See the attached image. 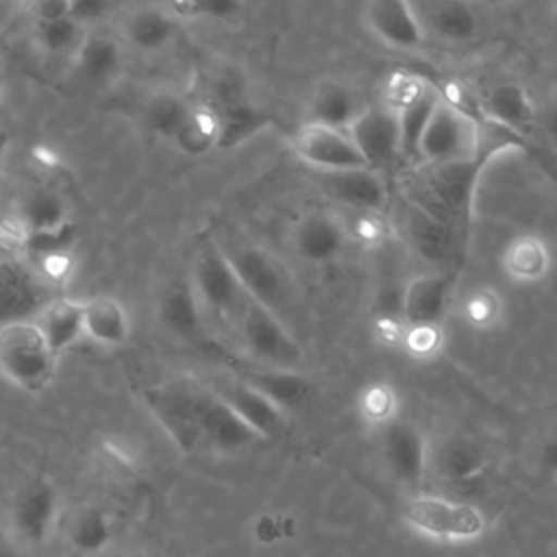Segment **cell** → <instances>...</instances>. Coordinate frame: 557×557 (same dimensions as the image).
Masks as SVG:
<instances>
[{"instance_id":"1","label":"cell","mask_w":557,"mask_h":557,"mask_svg":"<svg viewBox=\"0 0 557 557\" xmlns=\"http://www.w3.org/2000/svg\"><path fill=\"white\" fill-rule=\"evenodd\" d=\"M496 152L500 148L448 163H422L405 185V200L466 237L481 172Z\"/></svg>"},{"instance_id":"2","label":"cell","mask_w":557,"mask_h":557,"mask_svg":"<svg viewBox=\"0 0 557 557\" xmlns=\"http://www.w3.org/2000/svg\"><path fill=\"white\" fill-rule=\"evenodd\" d=\"M400 518L409 531L440 544H470L485 535L481 507L440 494H413L403 503Z\"/></svg>"},{"instance_id":"3","label":"cell","mask_w":557,"mask_h":557,"mask_svg":"<svg viewBox=\"0 0 557 557\" xmlns=\"http://www.w3.org/2000/svg\"><path fill=\"white\" fill-rule=\"evenodd\" d=\"M209 387L194 379H172L144 392V403L181 453L202 448L200 416Z\"/></svg>"},{"instance_id":"4","label":"cell","mask_w":557,"mask_h":557,"mask_svg":"<svg viewBox=\"0 0 557 557\" xmlns=\"http://www.w3.org/2000/svg\"><path fill=\"white\" fill-rule=\"evenodd\" d=\"M57 355L33 320L0 326V376L26 392H41L54 379Z\"/></svg>"},{"instance_id":"5","label":"cell","mask_w":557,"mask_h":557,"mask_svg":"<svg viewBox=\"0 0 557 557\" xmlns=\"http://www.w3.org/2000/svg\"><path fill=\"white\" fill-rule=\"evenodd\" d=\"M189 285L202 307L205 315L222 324H235L246 307V292L224 252L218 244H202L191 261Z\"/></svg>"},{"instance_id":"6","label":"cell","mask_w":557,"mask_h":557,"mask_svg":"<svg viewBox=\"0 0 557 557\" xmlns=\"http://www.w3.org/2000/svg\"><path fill=\"white\" fill-rule=\"evenodd\" d=\"M224 252L246 296L281 318V311H285L294 298V281L285 263L255 244L235 246Z\"/></svg>"},{"instance_id":"7","label":"cell","mask_w":557,"mask_h":557,"mask_svg":"<svg viewBox=\"0 0 557 557\" xmlns=\"http://www.w3.org/2000/svg\"><path fill=\"white\" fill-rule=\"evenodd\" d=\"M237 335L244 350L263 368L296 370L305 357L283 320L250 298L237 320Z\"/></svg>"},{"instance_id":"8","label":"cell","mask_w":557,"mask_h":557,"mask_svg":"<svg viewBox=\"0 0 557 557\" xmlns=\"http://www.w3.org/2000/svg\"><path fill=\"white\" fill-rule=\"evenodd\" d=\"M481 152L479 122L463 109L440 98L418 146L420 163H448Z\"/></svg>"},{"instance_id":"9","label":"cell","mask_w":557,"mask_h":557,"mask_svg":"<svg viewBox=\"0 0 557 557\" xmlns=\"http://www.w3.org/2000/svg\"><path fill=\"white\" fill-rule=\"evenodd\" d=\"M218 117L222 148H233L257 135L270 124V117L250 100L246 85L237 72H220L209 87L205 100Z\"/></svg>"},{"instance_id":"10","label":"cell","mask_w":557,"mask_h":557,"mask_svg":"<svg viewBox=\"0 0 557 557\" xmlns=\"http://www.w3.org/2000/svg\"><path fill=\"white\" fill-rule=\"evenodd\" d=\"M50 298L54 289L28 261L0 250V326L33 320Z\"/></svg>"},{"instance_id":"11","label":"cell","mask_w":557,"mask_h":557,"mask_svg":"<svg viewBox=\"0 0 557 557\" xmlns=\"http://www.w3.org/2000/svg\"><path fill=\"white\" fill-rule=\"evenodd\" d=\"M348 135L361 152L366 165L379 174L403 159L398 115L387 104H366V109L348 126Z\"/></svg>"},{"instance_id":"12","label":"cell","mask_w":557,"mask_h":557,"mask_svg":"<svg viewBox=\"0 0 557 557\" xmlns=\"http://www.w3.org/2000/svg\"><path fill=\"white\" fill-rule=\"evenodd\" d=\"M292 148L315 172H344L368 168L348 131L305 122L294 133Z\"/></svg>"},{"instance_id":"13","label":"cell","mask_w":557,"mask_h":557,"mask_svg":"<svg viewBox=\"0 0 557 557\" xmlns=\"http://www.w3.org/2000/svg\"><path fill=\"white\" fill-rule=\"evenodd\" d=\"M383 433V457L389 472L407 483L420 485L431 466V446L426 435L407 420H392L381 429Z\"/></svg>"},{"instance_id":"14","label":"cell","mask_w":557,"mask_h":557,"mask_svg":"<svg viewBox=\"0 0 557 557\" xmlns=\"http://www.w3.org/2000/svg\"><path fill=\"white\" fill-rule=\"evenodd\" d=\"M320 189L337 205L357 213H381L387 202V185L372 168H357L344 172H315Z\"/></svg>"},{"instance_id":"15","label":"cell","mask_w":557,"mask_h":557,"mask_svg":"<svg viewBox=\"0 0 557 557\" xmlns=\"http://www.w3.org/2000/svg\"><path fill=\"white\" fill-rule=\"evenodd\" d=\"M459 270L426 272L413 276L403 296L400 313L407 324H440L450 305Z\"/></svg>"},{"instance_id":"16","label":"cell","mask_w":557,"mask_h":557,"mask_svg":"<svg viewBox=\"0 0 557 557\" xmlns=\"http://www.w3.org/2000/svg\"><path fill=\"white\" fill-rule=\"evenodd\" d=\"M13 527L30 544H44L59 518L57 487L46 479L28 481L13 503Z\"/></svg>"},{"instance_id":"17","label":"cell","mask_w":557,"mask_h":557,"mask_svg":"<svg viewBox=\"0 0 557 557\" xmlns=\"http://www.w3.org/2000/svg\"><path fill=\"white\" fill-rule=\"evenodd\" d=\"M368 30L383 44L398 50H413L426 33L418 20L413 2L403 0H372L361 11Z\"/></svg>"},{"instance_id":"18","label":"cell","mask_w":557,"mask_h":557,"mask_svg":"<svg viewBox=\"0 0 557 557\" xmlns=\"http://www.w3.org/2000/svg\"><path fill=\"white\" fill-rule=\"evenodd\" d=\"M200 440L202 448L215 453H237L261 437L209 387L200 416Z\"/></svg>"},{"instance_id":"19","label":"cell","mask_w":557,"mask_h":557,"mask_svg":"<svg viewBox=\"0 0 557 557\" xmlns=\"http://www.w3.org/2000/svg\"><path fill=\"white\" fill-rule=\"evenodd\" d=\"M403 226L411 248L429 263L444 265L459 257L463 237L442 222L426 215L422 209L405 200L403 205Z\"/></svg>"},{"instance_id":"20","label":"cell","mask_w":557,"mask_h":557,"mask_svg":"<svg viewBox=\"0 0 557 557\" xmlns=\"http://www.w3.org/2000/svg\"><path fill=\"white\" fill-rule=\"evenodd\" d=\"M346 242L348 228L326 213L307 215L294 231V250L311 265H324L337 259L346 248Z\"/></svg>"},{"instance_id":"21","label":"cell","mask_w":557,"mask_h":557,"mask_svg":"<svg viewBox=\"0 0 557 557\" xmlns=\"http://www.w3.org/2000/svg\"><path fill=\"white\" fill-rule=\"evenodd\" d=\"M553 268V252L537 233H518L505 242L500 250L503 274L518 285L544 281Z\"/></svg>"},{"instance_id":"22","label":"cell","mask_w":557,"mask_h":557,"mask_svg":"<svg viewBox=\"0 0 557 557\" xmlns=\"http://www.w3.org/2000/svg\"><path fill=\"white\" fill-rule=\"evenodd\" d=\"M261 440L276 435L283 429L285 413L274 407L265 396L246 385L244 381H222L209 385Z\"/></svg>"},{"instance_id":"23","label":"cell","mask_w":557,"mask_h":557,"mask_svg":"<svg viewBox=\"0 0 557 557\" xmlns=\"http://www.w3.org/2000/svg\"><path fill=\"white\" fill-rule=\"evenodd\" d=\"M237 379L265 396L283 413L302 407L313 392V383L305 374L287 368L255 366L246 368Z\"/></svg>"},{"instance_id":"24","label":"cell","mask_w":557,"mask_h":557,"mask_svg":"<svg viewBox=\"0 0 557 557\" xmlns=\"http://www.w3.org/2000/svg\"><path fill=\"white\" fill-rule=\"evenodd\" d=\"M424 33L444 41H470L479 33V15L468 2L457 0H426L413 2Z\"/></svg>"},{"instance_id":"25","label":"cell","mask_w":557,"mask_h":557,"mask_svg":"<svg viewBox=\"0 0 557 557\" xmlns=\"http://www.w3.org/2000/svg\"><path fill=\"white\" fill-rule=\"evenodd\" d=\"M161 324L181 339L200 342L205 337V313L189 281L170 283L157 305Z\"/></svg>"},{"instance_id":"26","label":"cell","mask_w":557,"mask_h":557,"mask_svg":"<svg viewBox=\"0 0 557 557\" xmlns=\"http://www.w3.org/2000/svg\"><path fill=\"white\" fill-rule=\"evenodd\" d=\"M33 322L50 350L59 357L83 337V300L54 296L35 313Z\"/></svg>"},{"instance_id":"27","label":"cell","mask_w":557,"mask_h":557,"mask_svg":"<svg viewBox=\"0 0 557 557\" xmlns=\"http://www.w3.org/2000/svg\"><path fill=\"white\" fill-rule=\"evenodd\" d=\"M131 320L126 307L113 296H94L83 300V337L98 346H122L128 339Z\"/></svg>"},{"instance_id":"28","label":"cell","mask_w":557,"mask_h":557,"mask_svg":"<svg viewBox=\"0 0 557 557\" xmlns=\"http://www.w3.org/2000/svg\"><path fill=\"white\" fill-rule=\"evenodd\" d=\"M435 472L453 485H468L483 476L487 468L485 450L468 437H450L431 450Z\"/></svg>"},{"instance_id":"29","label":"cell","mask_w":557,"mask_h":557,"mask_svg":"<svg viewBox=\"0 0 557 557\" xmlns=\"http://www.w3.org/2000/svg\"><path fill=\"white\" fill-rule=\"evenodd\" d=\"M363 109L366 104L355 89L342 83H324L309 98L307 124L348 131Z\"/></svg>"},{"instance_id":"30","label":"cell","mask_w":557,"mask_h":557,"mask_svg":"<svg viewBox=\"0 0 557 557\" xmlns=\"http://www.w3.org/2000/svg\"><path fill=\"white\" fill-rule=\"evenodd\" d=\"M481 109L492 124L516 135L535 122V104L529 91L513 81L494 85L485 94Z\"/></svg>"},{"instance_id":"31","label":"cell","mask_w":557,"mask_h":557,"mask_svg":"<svg viewBox=\"0 0 557 557\" xmlns=\"http://www.w3.org/2000/svg\"><path fill=\"white\" fill-rule=\"evenodd\" d=\"M113 522L98 505H83L67 522V542L83 557L102 555L113 542Z\"/></svg>"},{"instance_id":"32","label":"cell","mask_w":557,"mask_h":557,"mask_svg":"<svg viewBox=\"0 0 557 557\" xmlns=\"http://www.w3.org/2000/svg\"><path fill=\"white\" fill-rule=\"evenodd\" d=\"M15 220L26 233L52 231L70 220L67 205L52 187H30L17 202Z\"/></svg>"},{"instance_id":"33","label":"cell","mask_w":557,"mask_h":557,"mask_svg":"<svg viewBox=\"0 0 557 557\" xmlns=\"http://www.w3.org/2000/svg\"><path fill=\"white\" fill-rule=\"evenodd\" d=\"M122 48L111 35L87 33L78 52L74 54V67L85 81L109 83L122 70Z\"/></svg>"},{"instance_id":"34","label":"cell","mask_w":557,"mask_h":557,"mask_svg":"<svg viewBox=\"0 0 557 557\" xmlns=\"http://www.w3.org/2000/svg\"><path fill=\"white\" fill-rule=\"evenodd\" d=\"M176 33V22L174 15L168 9H139L135 11L124 26L126 39L146 52H154L165 48Z\"/></svg>"},{"instance_id":"35","label":"cell","mask_w":557,"mask_h":557,"mask_svg":"<svg viewBox=\"0 0 557 557\" xmlns=\"http://www.w3.org/2000/svg\"><path fill=\"white\" fill-rule=\"evenodd\" d=\"M442 94L435 87H429L407 107L398 109V137H400V154L407 161H418V146L424 135V128L440 102Z\"/></svg>"},{"instance_id":"36","label":"cell","mask_w":557,"mask_h":557,"mask_svg":"<svg viewBox=\"0 0 557 557\" xmlns=\"http://www.w3.org/2000/svg\"><path fill=\"white\" fill-rule=\"evenodd\" d=\"M220 141V124L213 109L205 102L191 104L189 117L178 131L174 144L189 157L209 152Z\"/></svg>"},{"instance_id":"37","label":"cell","mask_w":557,"mask_h":557,"mask_svg":"<svg viewBox=\"0 0 557 557\" xmlns=\"http://www.w3.org/2000/svg\"><path fill=\"white\" fill-rule=\"evenodd\" d=\"M87 28L81 26L72 15L54 22H37L35 24V46L52 57H72L78 52L81 44L87 37Z\"/></svg>"},{"instance_id":"38","label":"cell","mask_w":557,"mask_h":557,"mask_svg":"<svg viewBox=\"0 0 557 557\" xmlns=\"http://www.w3.org/2000/svg\"><path fill=\"white\" fill-rule=\"evenodd\" d=\"M461 318L474 331H494L505 318V300L490 285L472 287L461 300Z\"/></svg>"},{"instance_id":"39","label":"cell","mask_w":557,"mask_h":557,"mask_svg":"<svg viewBox=\"0 0 557 557\" xmlns=\"http://www.w3.org/2000/svg\"><path fill=\"white\" fill-rule=\"evenodd\" d=\"M189 111H191V104L185 98L172 91H163L148 100L146 124L154 135L174 141L178 131L187 122Z\"/></svg>"},{"instance_id":"40","label":"cell","mask_w":557,"mask_h":557,"mask_svg":"<svg viewBox=\"0 0 557 557\" xmlns=\"http://www.w3.org/2000/svg\"><path fill=\"white\" fill-rule=\"evenodd\" d=\"M359 416L376 426H385L398 418V394L385 381H372L357 394Z\"/></svg>"},{"instance_id":"41","label":"cell","mask_w":557,"mask_h":557,"mask_svg":"<svg viewBox=\"0 0 557 557\" xmlns=\"http://www.w3.org/2000/svg\"><path fill=\"white\" fill-rule=\"evenodd\" d=\"M76 239V224L67 220L65 224L52 228V231H39V233H26L22 250L28 261L52 255V252H70L72 244Z\"/></svg>"},{"instance_id":"42","label":"cell","mask_w":557,"mask_h":557,"mask_svg":"<svg viewBox=\"0 0 557 557\" xmlns=\"http://www.w3.org/2000/svg\"><path fill=\"white\" fill-rule=\"evenodd\" d=\"M298 533L294 516L281 511H263L250 522V535L261 546H276L292 540Z\"/></svg>"},{"instance_id":"43","label":"cell","mask_w":557,"mask_h":557,"mask_svg":"<svg viewBox=\"0 0 557 557\" xmlns=\"http://www.w3.org/2000/svg\"><path fill=\"white\" fill-rule=\"evenodd\" d=\"M403 346L413 357H433L444 344V333L440 324H407L400 335Z\"/></svg>"},{"instance_id":"44","label":"cell","mask_w":557,"mask_h":557,"mask_svg":"<svg viewBox=\"0 0 557 557\" xmlns=\"http://www.w3.org/2000/svg\"><path fill=\"white\" fill-rule=\"evenodd\" d=\"M242 4L233 0H191V2H174L168 11L174 17H191V20H226L239 13Z\"/></svg>"},{"instance_id":"45","label":"cell","mask_w":557,"mask_h":557,"mask_svg":"<svg viewBox=\"0 0 557 557\" xmlns=\"http://www.w3.org/2000/svg\"><path fill=\"white\" fill-rule=\"evenodd\" d=\"M28 263L54 289L57 285L70 281L72 268H74V257H72V252H52V255L37 257V259H33Z\"/></svg>"},{"instance_id":"46","label":"cell","mask_w":557,"mask_h":557,"mask_svg":"<svg viewBox=\"0 0 557 557\" xmlns=\"http://www.w3.org/2000/svg\"><path fill=\"white\" fill-rule=\"evenodd\" d=\"M352 231L355 237L366 246H381L387 237V224L379 213H357Z\"/></svg>"},{"instance_id":"47","label":"cell","mask_w":557,"mask_h":557,"mask_svg":"<svg viewBox=\"0 0 557 557\" xmlns=\"http://www.w3.org/2000/svg\"><path fill=\"white\" fill-rule=\"evenodd\" d=\"M72 13V0H39L30 4V15L37 22H54L70 17Z\"/></svg>"},{"instance_id":"48","label":"cell","mask_w":557,"mask_h":557,"mask_svg":"<svg viewBox=\"0 0 557 557\" xmlns=\"http://www.w3.org/2000/svg\"><path fill=\"white\" fill-rule=\"evenodd\" d=\"M109 11V4L102 0H72V17L81 24V26H89L94 22H98L104 13Z\"/></svg>"},{"instance_id":"49","label":"cell","mask_w":557,"mask_h":557,"mask_svg":"<svg viewBox=\"0 0 557 557\" xmlns=\"http://www.w3.org/2000/svg\"><path fill=\"white\" fill-rule=\"evenodd\" d=\"M540 461H542V468H544L548 474L557 476V431L550 433V435L546 437V442L542 444Z\"/></svg>"},{"instance_id":"50","label":"cell","mask_w":557,"mask_h":557,"mask_svg":"<svg viewBox=\"0 0 557 557\" xmlns=\"http://www.w3.org/2000/svg\"><path fill=\"white\" fill-rule=\"evenodd\" d=\"M540 122H542L544 133H546L550 139L557 141V96L550 98V102L546 104V109H544Z\"/></svg>"},{"instance_id":"51","label":"cell","mask_w":557,"mask_h":557,"mask_svg":"<svg viewBox=\"0 0 557 557\" xmlns=\"http://www.w3.org/2000/svg\"><path fill=\"white\" fill-rule=\"evenodd\" d=\"M33 154H35L37 161H41V163H46V165H57V161H59V157L54 154V150H50V148H46V146H37V148L33 150Z\"/></svg>"},{"instance_id":"52","label":"cell","mask_w":557,"mask_h":557,"mask_svg":"<svg viewBox=\"0 0 557 557\" xmlns=\"http://www.w3.org/2000/svg\"><path fill=\"white\" fill-rule=\"evenodd\" d=\"M7 148H9V133L0 126V163H2V157H4Z\"/></svg>"},{"instance_id":"53","label":"cell","mask_w":557,"mask_h":557,"mask_svg":"<svg viewBox=\"0 0 557 557\" xmlns=\"http://www.w3.org/2000/svg\"><path fill=\"white\" fill-rule=\"evenodd\" d=\"M553 37H555V41H557V11H555V15H553Z\"/></svg>"},{"instance_id":"54","label":"cell","mask_w":557,"mask_h":557,"mask_svg":"<svg viewBox=\"0 0 557 557\" xmlns=\"http://www.w3.org/2000/svg\"><path fill=\"white\" fill-rule=\"evenodd\" d=\"M0 557H11V553L7 550V546L0 542Z\"/></svg>"},{"instance_id":"55","label":"cell","mask_w":557,"mask_h":557,"mask_svg":"<svg viewBox=\"0 0 557 557\" xmlns=\"http://www.w3.org/2000/svg\"><path fill=\"white\" fill-rule=\"evenodd\" d=\"M135 557H157V555H135Z\"/></svg>"}]
</instances>
